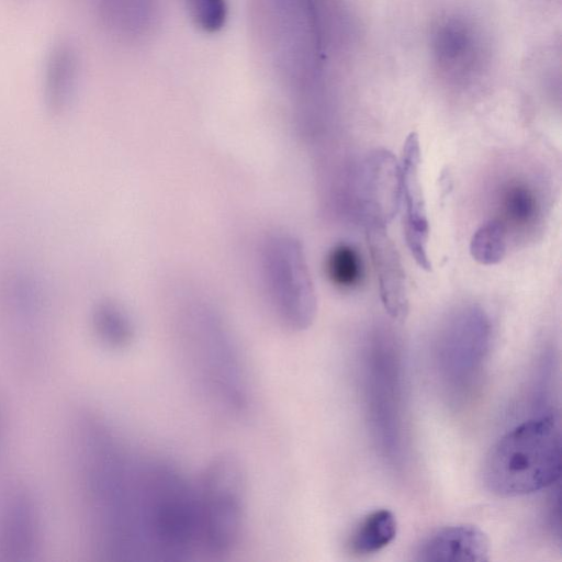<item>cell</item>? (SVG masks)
Returning a JSON list of instances; mask_svg holds the SVG:
<instances>
[{
	"mask_svg": "<svg viewBox=\"0 0 562 562\" xmlns=\"http://www.w3.org/2000/svg\"><path fill=\"white\" fill-rule=\"evenodd\" d=\"M136 522L139 547L160 560H184L199 546L195 490L173 467L138 470Z\"/></svg>",
	"mask_w": 562,
	"mask_h": 562,
	"instance_id": "2",
	"label": "cell"
},
{
	"mask_svg": "<svg viewBox=\"0 0 562 562\" xmlns=\"http://www.w3.org/2000/svg\"><path fill=\"white\" fill-rule=\"evenodd\" d=\"M419 169V139L415 133H411L403 145L398 162L400 205L404 209V232L411 255L422 269L429 271V222Z\"/></svg>",
	"mask_w": 562,
	"mask_h": 562,
	"instance_id": "8",
	"label": "cell"
},
{
	"mask_svg": "<svg viewBox=\"0 0 562 562\" xmlns=\"http://www.w3.org/2000/svg\"><path fill=\"white\" fill-rule=\"evenodd\" d=\"M490 338V321L481 307L469 305L454 312L437 345V362L445 381L453 387L472 383L486 356Z\"/></svg>",
	"mask_w": 562,
	"mask_h": 562,
	"instance_id": "7",
	"label": "cell"
},
{
	"mask_svg": "<svg viewBox=\"0 0 562 562\" xmlns=\"http://www.w3.org/2000/svg\"><path fill=\"white\" fill-rule=\"evenodd\" d=\"M79 471L89 516L102 552L116 559L139 551L136 528L137 475L122 447L99 420L77 428Z\"/></svg>",
	"mask_w": 562,
	"mask_h": 562,
	"instance_id": "1",
	"label": "cell"
},
{
	"mask_svg": "<svg viewBox=\"0 0 562 562\" xmlns=\"http://www.w3.org/2000/svg\"><path fill=\"white\" fill-rule=\"evenodd\" d=\"M189 325L202 349L211 379L232 403L240 405L244 400L243 376L223 324L212 312L194 307L190 311Z\"/></svg>",
	"mask_w": 562,
	"mask_h": 562,
	"instance_id": "11",
	"label": "cell"
},
{
	"mask_svg": "<svg viewBox=\"0 0 562 562\" xmlns=\"http://www.w3.org/2000/svg\"><path fill=\"white\" fill-rule=\"evenodd\" d=\"M431 50L440 74L453 82H470L483 68L485 49L481 34L463 18L448 16L437 24Z\"/></svg>",
	"mask_w": 562,
	"mask_h": 562,
	"instance_id": "9",
	"label": "cell"
},
{
	"mask_svg": "<svg viewBox=\"0 0 562 562\" xmlns=\"http://www.w3.org/2000/svg\"><path fill=\"white\" fill-rule=\"evenodd\" d=\"M245 474L237 459L222 454L213 459L196 493L199 546L221 555L238 542L245 509Z\"/></svg>",
	"mask_w": 562,
	"mask_h": 562,
	"instance_id": "5",
	"label": "cell"
},
{
	"mask_svg": "<svg viewBox=\"0 0 562 562\" xmlns=\"http://www.w3.org/2000/svg\"><path fill=\"white\" fill-rule=\"evenodd\" d=\"M102 25L113 36L134 41L146 35L157 14V0H92Z\"/></svg>",
	"mask_w": 562,
	"mask_h": 562,
	"instance_id": "16",
	"label": "cell"
},
{
	"mask_svg": "<svg viewBox=\"0 0 562 562\" xmlns=\"http://www.w3.org/2000/svg\"><path fill=\"white\" fill-rule=\"evenodd\" d=\"M490 541L476 526L460 524L441 527L418 546L414 560L423 562H484Z\"/></svg>",
	"mask_w": 562,
	"mask_h": 562,
	"instance_id": "14",
	"label": "cell"
},
{
	"mask_svg": "<svg viewBox=\"0 0 562 562\" xmlns=\"http://www.w3.org/2000/svg\"><path fill=\"white\" fill-rule=\"evenodd\" d=\"M364 227L382 304L393 319L403 321L408 313V292L401 256L386 226Z\"/></svg>",
	"mask_w": 562,
	"mask_h": 562,
	"instance_id": "13",
	"label": "cell"
},
{
	"mask_svg": "<svg viewBox=\"0 0 562 562\" xmlns=\"http://www.w3.org/2000/svg\"><path fill=\"white\" fill-rule=\"evenodd\" d=\"M261 270L280 319L292 329L308 327L316 314V295L301 244L288 235L268 237Z\"/></svg>",
	"mask_w": 562,
	"mask_h": 562,
	"instance_id": "6",
	"label": "cell"
},
{
	"mask_svg": "<svg viewBox=\"0 0 562 562\" xmlns=\"http://www.w3.org/2000/svg\"><path fill=\"white\" fill-rule=\"evenodd\" d=\"M561 434L553 416L526 420L503 435L487 451L482 479L501 497L532 494L558 482Z\"/></svg>",
	"mask_w": 562,
	"mask_h": 562,
	"instance_id": "3",
	"label": "cell"
},
{
	"mask_svg": "<svg viewBox=\"0 0 562 562\" xmlns=\"http://www.w3.org/2000/svg\"><path fill=\"white\" fill-rule=\"evenodd\" d=\"M80 77L78 50L69 41H59L48 50L43 68V93L47 108L63 113L72 103Z\"/></svg>",
	"mask_w": 562,
	"mask_h": 562,
	"instance_id": "15",
	"label": "cell"
},
{
	"mask_svg": "<svg viewBox=\"0 0 562 562\" xmlns=\"http://www.w3.org/2000/svg\"><path fill=\"white\" fill-rule=\"evenodd\" d=\"M326 272L331 283L340 289L358 286L363 278V266L357 249L348 244L335 246L327 256Z\"/></svg>",
	"mask_w": 562,
	"mask_h": 562,
	"instance_id": "21",
	"label": "cell"
},
{
	"mask_svg": "<svg viewBox=\"0 0 562 562\" xmlns=\"http://www.w3.org/2000/svg\"><path fill=\"white\" fill-rule=\"evenodd\" d=\"M501 218H497L507 229L522 231L532 227L538 221L541 204L540 199L528 182L512 180L504 186L499 195Z\"/></svg>",
	"mask_w": 562,
	"mask_h": 562,
	"instance_id": "17",
	"label": "cell"
},
{
	"mask_svg": "<svg viewBox=\"0 0 562 562\" xmlns=\"http://www.w3.org/2000/svg\"><path fill=\"white\" fill-rule=\"evenodd\" d=\"M277 72L292 97L315 90L324 57L318 0H263Z\"/></svg>",
	"mask_w": 562,
	"mask_h": 562,
	"instance_id": "4",
	"label": "cell"
},
{
	"mask_svg": "<svg viewBox=\"0 0 562 562\" xmlns=\"http://www.w3.org/2000/svg\"><path fill=\"white\" fill-rule=\"evenodd\" d=\"M92 323L98 338L111 348H123L132 340V322L125 311L113 302L98 304Z\"/></svg>",
	"mask_w": 562,
	"mask_h": 562,
	"instance_id": "19",
	"label": "cell"
},
{
	"mask_svg": "<svg viewBox=\"0 0 562 562\" xmlns=\"http://www.w3.org/2000/svg\"><path fill=\"white\" fill-rule=\"evenodd\" d=\"M357 199L364 226H387L400 206L398 162L387 150L371 153L357 179Z\"/></svg>",
	"mask_w": 562,
	"mask_h": 562,
	"instance_id": "10",
	"label": "cell"
},
{
	"mask_svg": "<svg viewBox=\"0 0 562 562\" xmlns=\"http://www.w3.org/2000/svg\"><path fill=\"white\" fill-rule=\"evenodd\" d=\"M40 542V520L32 495L21 485L10 487L0 505V553L12 561L32 559Z\"/></svg>",
	"mask_w": 562,
	"mask_h": 562,
	"instance_id": "12",
	"label": "cell"
},
{
	"mask_svg": "<svg viewBox=\"0 0 562 562\" xmlns=\"http://www.w3.org/2000/svg\"><path fill=\"white\" fill-rule=\"evenodd\" d=\"M193 24L205 33L218 32L227 19L226 0H183Z\"/></svg>",
	"mask_w": 562,
	"mask_h": 562,
	"instance_id": "22",
	"label": "cell"
},
{
	"mask_svg": "<svg viewBox=\"0 0 562 562\" xmlns=\"http://www.w3.org/2000/svg\"><path fill=\"white\" fill-rule=\"evenodd\" d=\"M507 229L497 218L483 223L470 240L472 258L483 266L501 262L507 250Z\"/></svg>",
	"mask_w": 562,
	"mask_h": 562,
	"instance_id": "20",
	"label": "cell"
},
{
	"mask_svg": "<svg viewBox=\"0 0 562 562\" xmlns=\"http://www.w3.org/2000/svg\"><path fill=\"white\" fill-rule=\"evenodd\" d=\"M397 532L394 514L389 509H376L368 514L351 533L348 546L352 553H375L390 544Z\"/></svg>",
	"mask_w": 562,
	"mask_h": 562,
	"instance_id": "18",
	"label": "cell"
}]
</instances>
